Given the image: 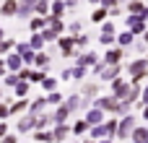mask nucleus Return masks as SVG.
<instances>
[{
	"mask_svg": "<svg viewBox=\"0 0 148 143\" xmlns=\"http://www.w3.org/2000/svg\"><path fill=\"white\" fill-rule=\"evenodd\" d=\"M146 99H148V89H146Z\"/></svg>",
	"mask_w": 148,
	"mask_h": 143,
	"instance_id": "nucleus-6",
	"label": "nucleus"
},
{
	"mask_svg": "<svg viewBox=\"0 0 148 143\" xmlns=\"http://www.w3.org/2000/svg\"><path fill=\"white\" fill-rule=\"evenodd\" d=\"M130 128H133V120H125V122H122V128H120V135H122V138H125V135H127V130H130Z\"/></svg>",
	"mask_w": 148,
	"mask_h": 143,
	"instance_id": "nucleus-2",
	"label": "nucleus"
},
{
	"mask_svg": "<svg viewBox=\"0 0 148 143\" xmlns=\"http://www.w3.org/2000/svg\"><path fill=\"white\" fill-rule=\"evenodd\" d=\"M99 120H101V112H91L88 115V122H99Z\"/></svg>",
	"mask_w": 148,
	"mask_h": 143,
	"instance_id": "nucleus-4",
	"label": "nucleus"
},
{
	"mask_svg": "<svg viewBox=\"0 0 148 143\" xmlns=\"http://www.w3.org/2000/svg\"><path fill=\"white\" fill-rule=\"evenodd\" d=\"M143 70H146V63H135V65H133V73H135V76H143Z\"/></svg>",
	"mask_w": 148,
	"mask_h": 143,
	"instance_id": "nucleus-3",
	"label": "nucleus"
},
{
	"mask_svg": "<svg viewBox=\"0 0 148 143\" xmlns=\"http://www.w3.org/2000/svg\"><path fill=\"white\" fill-rule=\"evenodd\" d=\"M146 117H148V107H146Z\"/></svg>",
	"mask_w": 148,
	"mask_h": 143,
	"instance_id": "nucleus-5",
	"label": "nucleus"
},
{
	"mask_svg": "<svg viewBox=\"0 0 148 143\" xmlns=\"http://www.w3.org/2000/svg\"><path fill=\"white\" fill-rule=\"evenodd\" d=\"M135 143H148V130H135Z\"/></svg>",
	"mask_w": 148,
	"mask_h": 143,
	"instance_id": "nucleus-1",
	"label": "nucleus"
}]
</instances>
